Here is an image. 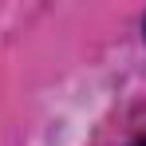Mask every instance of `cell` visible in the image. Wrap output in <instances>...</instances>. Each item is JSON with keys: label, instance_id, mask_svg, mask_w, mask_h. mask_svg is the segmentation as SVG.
Masks as SVG:
<instances>
[{"label": "cell", "instance_id": "6da1fadb", "mask_svg": "<svg viewBox=\"0 0 146 146\" xmlns=\"http://www.w3.org/2000/svg\"><path fill=\"white\" fill-rule=\"evenodd\" d=\"M134 146H146V138H138V142H134Z\"/></svg>", "mask_w": 146, "mask_h": 146}]
</instances>
